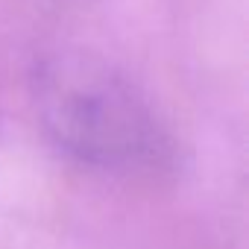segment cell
<instances>
[{"instance_id":"6da1fadb","label":"cell","mask_w":249,"mask_h":249,"mask_svg":"<svg viewBox=\"0 0 249 249\" xmlns=\"http://www.w3.org/2000/svg\"><path fill=\"white\" fill-rule=\"evenodd\" d=\"M33 103L47 138L79 164L123 176L173 167L176 144L153 103L91 53L44 56L33 73Z\"/></svg>"}]
</instances>
